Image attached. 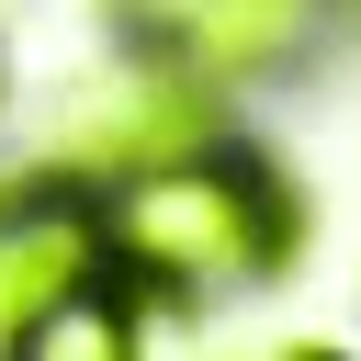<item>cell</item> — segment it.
<instances>
[{
	"label": "cell",
	"instance_id": "6da1fadb",
	"mask_svg": "<svg viewBox=\"0 0 361 361\" xmlns=\"http://www.w3.org/2000/svg\"><path fill=\"white\" fill-rule=\"evenodd\" d=\"M102 248H113V282L135 305H169V316H203L248 282H271L305 237V203L293 180L259 158V147H192L169 169H135V180H102Z\"/></svg>",
	"mask_w": 361,
	"mask_h": 361
},
{
	"label": "cell",
	"instance_id": "7a4b0ae2",
	"mask_svg": "<svg viewBox=\"0 0 361 361\" xmlns=\"http://www.w3.org/2000/svg\"><path fill=\"white\" fill-rule=\"evenodd\" d=\"M237 135V90H214V79H192V68H169V56H113L68 113H56V135H45V169L56 180H79V192H102V180H135V169H169V158H192V147H226Z\"/></svg>",
	"mask_w": 361,
	"mask_h": 361
},
{
	"label": "cell",
	"instance_id": "3957f363",
	"mask_svg": "<svg viewBox=\"0 0 361 361\" xmlns=\"http://www.w3.org/2000/svg\"><path fill=\"white\" fill-rule=\"evenodd\" d=\"M102 23L135 56H169L214 90H259V79H293L327 45L338 0H102Z\"/></svg>",
	"mask_w": 361,
	"mask_h": 361
},
{
	"label": "cell",
	"instance_id": "277c9868",
	"mask_svg": "<svg viewBox=\"0 0 361 361\" xmlns=\"http://www.w3.org/2000/svg\"><path fill=\"white\" fill-rule=\"evenodd\" d=\"M79 282H113V248H102V203L56 169H23L0 180V350L11 327H34L56 293Z\"/></svg>",
	"mask_w": 361,
	"mask_h": 361
},
{
	"label": "cell",
	"instance_id": "5b68a950",
	"mask_svg": "<svg viewBox=\"0 0 361 361\" xmlns=\"http://www.w3.org/2000/svg\"><path fill=\"white\" fill-rule=\"evenodd\" d=\"M0 361H147V305H135L124 282H79V293H56L34 327H11Z\"/></svg>",
	"mask_w": 361,
	"mask_h": 361
},
{
	"label": "cell",
	"instance_id": "8992f818",
	"mask_svg": "<svg viewBox=\"0 0 361 361\" xmlns=\"http://www.w3.org/2000/svg\"><path fill=\"white\" fill-rule=\"evenodd\" d=\"M293 361H338V350H293Z\"/></svg>",
	"mask_w": 361,
	"mask_h": 361
}]
</instances>
